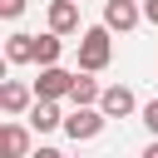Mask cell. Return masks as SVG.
Listing matches in <instances>:
<instances>
[{
	"mask_svg": "<svg viewBox=\"0 0 158 158\" xmlns=\"http://www.w3.org/2000/svg\"><path fill=\"white\" fill-rule=\"evenodd\" d=\"M109 59H114V30L109 25H89V30H79V69H109Z\"/></svg>",
	"mask_w": 158,
	"mask_h": 158,
	"instance_id": "1",
	"label": "cell"
},
{
	"mask_svg": "<svg viewBox=\"0 0 158 158\" xmlns=\"http://www.w3.org/2000/svg\"><path fill=\"white\" fill-rule=\"evenodd\" d=\"M0 138H5V153H10V158H30V148H35L30 128H25V123H15V118L5 123V133H0Z\"/></svg>",
	"mask_w": 158,
	"mask_h": 158,
	"instance_id": "11",
	"label": "cell"
},
{
	"mask_svg": "<svg viewBox=\"0 0 158 158\" xmlns=\"http://www.w3.org/2000/svg\"><path fill=\"white\" fill-rule=\"evenodd\" d=\"M138 20H143V5L138 0H104V25L114 35H128Z\"/></svg>",
	"mask_w": 158,
	"mask_h": 158,
	"instance_id": "5",
	"label": "cell"
},
{
	"mask_svg": "<svg viewBox=\"0 0 158 158\" xmlns=\"http://www.w3.org/2000/svg\"><path fill=\"white\" fill-rule=\"evenodd\" d=\"M5 64H35V35L15 30V35L5 40Z\"/></svg>",
	"mask_w": 158,
	"mask_h": 158,
	"instance_id": "9",
	"label": "cell"
},
{
	"mask_svg": "<svg viewBox=\"0 0 158 158\" xmlns=\"http://www.w3.org/2000/svg\"><path fill=\"white\" fill-rule=\"evenodd\" d=\"M30 128H35V133H54V128H64L59 99H35V104H30Z\"/></svg>",
	"mask_w": 158,
	"mask_h": 158,
	"instance_id": "7",
	"label": "cell"
},
{
	"mask_svg": "<svg viewBox=\"0 0 158 158\" xmlns=\"http://www.w3.org/2000/svg\"><path fill=\"white\" fill-rule=\"evenodd\" d=\"M143 123H148V133H158V94L143 104Z\"/></svg>",
	"mask_w": 158,
	"mask_h": 158,
	"instance_id": "13",
	"label": "cell"
},
{
	"mask_svg": "<svg viewBox=\"0 0 158 158\" xmlns=\"http://www.w3.org/2000/svg\"><path fill=\"white\" fill-rule=\"evenodd\" d=\"M35 99H40V94H35V84H25V79H5V84H0V114H10V118L30 114Z\"/></svg>",
	"mask_w": 158,
	"mask_h": 158,
	"instance_id": "4",
	"label": "cell"
},
{
	"mask_svg": "<svg viewBox=\"0 0 158 158\" xmlns=\"http://www.w3.org/2000/svg\"><path fill=\"white\" fill-rule=\"evenodd\" d=\"M99 109H104L109 118H128V114L138 109V99H133V89H128V84H104V94H99Z\"/></svg>",
	"mask_w": 158,
	"mask_h": 158,
	"instance_id": "6",
	"label": "cell"
},
{
	"mask_svg": "<svg viewBox=\"0 0 158 158\" xmlns=\"http://www.w3.org/2000/svg\"><path fill=\"white\" fill-rule=\"evenodd\" d=\"M74 74H79V69H64V64H40L35 94H40V99H69V89H74Z\"/></svg>",
	"mask_w": 158,
	"mask_h": 158,
	"instance_id": "3",
	"label": "cell"
},
{
	"mask_svg": "<svg viewBox=\"0 0 158 158\" xmlns=\"http://www.w3.org/2000/svg\"><path fill=\"white\" fill-rule=\"evenodd\" d=\"M49 30L79 35V0H49Z\"/></svg>",
	"mask_w": 158,
	"mask_h": 158,
	"instance_id": "8",
	"label": "cell"
},
{
	"mask_svg": "<svg viewBox=\"0 0 158 158\" xmlns=\"http://www.w3.org/2000/svg\"><path fill=\"white\" fill-rule=\"evenodd\" d=\"M99 94H104V84L94 79V69H79L74 89H69V104H99Z\"/></svg>",
	"mask_w": 158,
	"mask_h": 158,
	"instance_id": "10",
	"label": "cell"
},
{
	"mask_svg": "<svg viewBox=\"0 0 158 158\" xmlns=\"http://www.w3.org/2000/svg\"><path fill=\"white\" fill-rule=\"evenodd\" d=\"M104 123H109V114H104L99 104H74V114L64 118V138L89 143V138H99V133H104Z\"/></svg>",
	"mask_w": 158,
	"mask_h": 158,
	"instance_id": "2",
	"label": "cell"
},
{
	"mask_svg": "<svg viewBox=\"0 0 158 158\" xmlns=\"http://www.w3.org/2000/svg\"><path fill=\"white\" fill-rule=\"evenodd\" d=\"M0 15H5V20H20V15H25V0H0Z\"/></svg>",
	"mask_w": 158,
	"mask_h": 158,
	"instance_id": "14",
	"label": "cell"
},
{
	"mask_svg": "<svg viewBox=\"0 0 158 158\" xmlns=\"http://www.w3.org/2000/svg\"><path fill=\"white\" fill-rule=\"evenodd\" d=\"M64 54V35L49 30V35H35V64H59Z\"/></svg>",
	"mask_w": 158,
	"mask_h": 158,
	"instance_id": "12",
	"label": "cell"
},
{
	"mask_svg": "<svg viewBox=\"0 0 158 158\" xmlns=\"http://www.w3.org/2000/svg\"><path fill=\"white\" fill-rule=\"evenodd\" d=\"M143 20H148V25H158V0H143Z\"/></svg>",
	"mask_w": 158,
	"mask_h": 158,
	"instance_id": "15",
	"label": "cell"
}]
</instances>
